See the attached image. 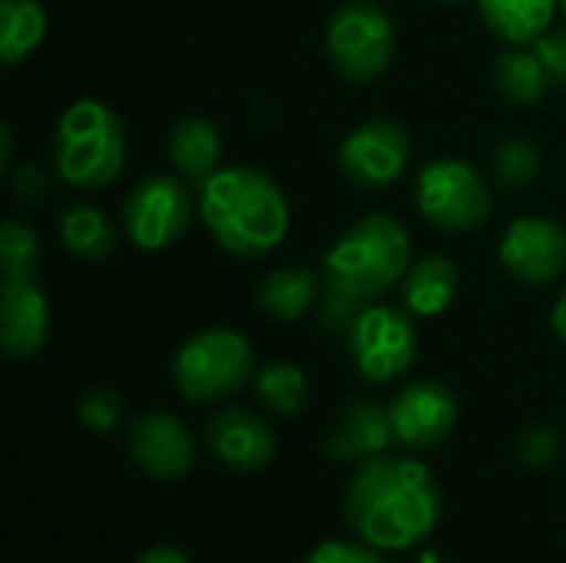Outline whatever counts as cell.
<instances>
[{"mask_svg":"<svg viewBox=\"0 0 566 563\" xmlns=\"http://www.w3.org/2000/svg\"><path fill=\"white\" fill-rule=\"evenodd\" d=\"M348 528L375 551H408L441 521V488L411 458H371L348 481L342 501Z\"/></svg>","mask_w":566,"mask_h":563,"instance_id":"obj_1","label":"cell"},{"mask_svg":"<svg viewBox=\"0 0 566 563\" xmlns=\"http://www.w3.org/2000/svg\"><path fill=\"white\" fill-rule=\"evenodd\" d=\"M322 269L328 289L322 319L328 329H348L365 305L405 282L411 269L408 229L388 212H371L325 252Z\"/></svg>","mask_w":566,"mask_h":563,"instance_id":"obj_2","label":"cell"},{"mask_svg":"<svg viewBox=\"0 0 566 563\" xmlns=\"http://www.w3.org/2000/svg\"><path fill=\"white\" fill-rule=\"evenodd\" d=\"M199 219L239 259H259L279 249L292 226L285 192L252 166H219L199 189Z\"/></svg>","mask_w":566,"mask_h":563,"instance_id":"obj_3","label":"cell"},{"mask_svg":"<svg viewBox=\"0 0 566 563\" xmlns=\"http://www.w3.org/2000/svg\"><path fill=\"white\" fill-rule=\"evenodd\" d=\"M126 163V133L119 116L99 100H76L56 119L53 166L73 189L109 186Z\"/></svg>","mask_w":566,"mask_h":563,"instance_id":"obj_4","label":"cell"},{"mask_svg":"<svg viewBox=\"0 0 566 563\" xmlns=\"http://www.w3.org/2000/svg\"><path fill=\"white\" fill-rule=\"evenodd\" d=\"M255 372V355L245 335L232 329H209L179 345L172 358V382L189 402H219L235 395Z\"/></svg>","mask_w":566,"mask_h":563,"instance_id":"obj_5","label":"cell"},{"mask_svg":"<svg viewBox=\"0 0 566 563\" xmlns=\"http://www.w3.org/2000/svg\"><path fill=\"white\" fill-rule=\"evenodd\" d=\"M325 46L335 70L352 83L378 80L395 53V23L371 0H352L335 10L325 30Z\"/></svg>","mask_w":566,"mask_h":563,"instance_id":"obj_6","label":"cell"},{"mask_svg":"<svg viewBox=\"0 0 566 563\" xmlns=\"http://www.w3.org/2000/svg\"><path fill=\"white\" fill-rule=\"evenodd\" d=\"M421 216L444 232H471L491 216V189L464 159H431L415 183Z\"/></svg>","mask_w":566,"mask_h":563,"instance_id":"obj_7","label":"cell"},{"mask_svg":"<svg viewBox=\"0 0 566 563\" xmlns=\"http://www.w3.org/2000/svg\"><path fill=\"white\" fill-rule=\"evenodd\" d=\"M352 365L368 382H391L405 375L418 352V329L408 309L395 305H365L355 322L345 329Z\"/></svg>","mask_w":566,"mask_h":563,"instance_id":"obj_8","label":"cell"},{"mask_svg":"<svg viewBox=\"0 0 566 563\" xmlns=\"http://www.w3.org/2000/svg\"><path fill=\"white\" fill-rule=\"evenodd\" d=\"M196 212V199L179 176H146L123 199V229L143 252L176 246Z\"/></svg>","mask_w":566,"mask_h":563,"instance_id":"obj_9","label":"cell"},{"mask_svg":"<svg viewBox=\"0 0 566 563\" xmlns=\"http://www.w3.org/2000/svg\"><path fill=\"white\" fill-rule=\"evenodd\" d=\"M338 159L352 186L378 192L405 173L411 159V136L395 119H371L345 136Z\"/></svg>","mask_w":566,"mask_h":563,"instance_id":"obj_10","label":"cell"},{"mask_svg":"<svg viewBox=\"0 0 566 563\" xmlns=\"http://www.w3.org/2000/svg\"><path fill=\"white\" fill-rule=\"evenodd\" d=\"M497 256L514 279L527 285H547L564 275L566 232L544 216H521L504 229Z\"/></svg>","mask_w":566,"mask_h":563,"instance_id":"obj_11","label":"cell"},{"mask_svg":"<svg viewBox=\"0 0 566 563\" xmlns=\"http://www.w3.org/2000/svg\"><path fill=\"white\" fill-rule=\"evenodd\" d=\"M388 418L395 428V441L424 451V448H438L454 431L458 402L451 388H444L441 382H415L391 398Z\"/></svg>","mask_w":566,"mask_h":563,"instance_id":"obj_12","label":"cell"},{"mask_svg":"<svg viewBox=\"0 0 566 563\" xmlns=\"http://www.w3.org/2000/svg\"><path fill=\"white\" fill-rule=\"evenodd\" d=\"M126 448H129L133 465L156 481L186 478L196 465V445L186 425L169 411L139 415L129 428Z\"/></svg>","mask_w":566,"mask_h":563,"instance_id":"obj_13","label":"cell"},{"mask_svg":"<svg viewBox=\"0 0 566 563\" xmlns=\"http://www.w3.org/2000/svg\"><path fill=\"white\" fill-rule=\"evenodd\" d=\"M206 445L209 455L229 471H259L275 455L272 428L245 408L219 411L206 428Z\"/></svg>","mask_w":566,"mask_h":563,"instance_id":"obj_14","label":"cell"},{"mask_svg":"<svg viewBox=\"0 0 566 563\" xmlns=\"http://www.w3.org/2000/svg\"><path fill=\"white\" fill-rule=\"evenodd\" d=\"M50 335V305L33 279L3 282L0 345L10 358H33Z\"/></svg>","mask_w":566,"mask_h":563,"instance_id":"obj_15","label":"cell"},{"mask_svg":"<svg viewBox=\"0 0 566 563\" xmlns=\"http://www.w3.org/2000/svg\"><path fill=\"white\" fill-rule=\"evenodd\" d=\"M391 441H395V428H391L388 408H381L375 402H355L332 428L325 451L335 461H361L365 465L371 458H381Z\"/></svg>","mask_w":566,"mask_h":563,"instance_id":"obj_16","label":"cell"},{"mask_svg":"<svg viewBox=\"0 0 566 563\" xmlns=\"http://www.w3.org/2000/svg\"><path fill=\"white\" fill-rule=\"evenodd\" d=\"M478 7L491 33L514 46H524L554 27L560 0H478Z\"/></svg>","mask_w":566,"mask_h":563,"instance_id":"obj_17","label":"cell"},{"mask_svg":"<svg viewBox=\"0 0 566 563\" xmlns=\"http://www.w3.org/2000/svg\"><path fill=\"white\" fill-rule=\"evenodd\" d=\"M219 156H222V139L219 129L209 119L189 116L179 119L169 133V159L176 166V173L189 183H206L216 169H219Z\"/></svg>","mask_w":566,"mask_h":563,"instance_id":"obj_18","label":"cell"},{"mask_svg":"<svg viewBox=\"0 0 566 563\" xmlns=\"http://www.w3.org/2000/svg\"><path fill=\"white\" fill-rule=\"evenodd\" d=\"M454 292H458V269L444 256H424V259L411 262V269L401 282L405 309L418 319L441 315L454 302Z\"/></svg>","mask_w":566,"mask_h":563,"instance_id":"obj_19","label":"cell"},{"mask_svg":"<svg viewBox=\"0 0 566 563\" xmlns=\"http://www.w3.org/2000/svg\"><path fill=\"white\" fill-rule=\"evenodd\" d=\"M318 299V279L312 269H275L259 285V309L272 315L275 322H295L302 319Z\"/></svg>","mask_w":566,"mask_h":563,"instance_id":"obj_20","label":"cell"},{"mask_svg":"<svg viewBox=\"0 0 566 563\" xmlns=\"http://www.w3.org/2000/svg\"><path fill=\"white\" fill-rule=\"evenodd\" d=\"M46 37L40 0H0V56L7 66L27 60Z\"/></svg>","mask_w":566,"mask_h":563,"instance_id":"obj_21","label":"cell"},{"mask_svg":"<svg viewBox=\"0 0 566 563\" xmlns=\"http://www.w3.org/2000/svg\"><path fill=\"white\" fill-rule=\"evenodd\" d=\"M60 239L66 252L90 262L106 259L116 246V232L96 206H70L60 219Z\"/></svg>","mask_w":566,"mask_h":563,"instance_id":"obj_22","label":"cell"},{"mask_svg":"<svg viewBox=\"0 0 566 563\" xmlns=\"http://www.w3.org/2000/svg\"><path fill=\"white\" fill-rule=\"evenodd\" d=\"M494 83L514 103H537L551 76L534 50H507L494 60Z\"/></svg>","mask_w":566,"mask_h":563,"instance_id":"obj_23","label":"cell"},{"mask_svg":"<svg viewBox=\"0 0 566 563\" xmlns=\"http://www.w3.org/2000/svg\"><path fill=\"white\" fill-rule=\"evenodd\" d=\"M255 392L275 415H298L308 402V378L298 365L275 362L255 375Z\"/></svg>","mask_w":566,"mask_h":563,"instance_id":"obj_24","label":"cell"},{"mask_svg":"<svg viewBox=\"0 0 566 563\" xmlns=\"http://www.w3.org/2000/svg\"><path fill=\"white\" fill-rule=\"evenodd\" d=\"M36 262H40L36 232L27 222H20V219L3 222L0 226V269H3V282L33 279L36 275Z\"/></svg>","mask_w":566,"mask_h":563,"instance_id":"obj_25","label":"cell"},{"mask_svg":"<svg viewBox=\"0 0 566 563\" xmlns=\"http://www.w3.org/2000/svg\"><path fill=\"white\" fill-rule=\"evenodd\" d=\"M537 169H541L537 146H531L527 139H517V136L497 143V149H494V173H497V179L507 189H521L524 183H531L537 176Z\"/></svg>","mask_w":566,"mask_h":563,"instance_id":"obj_26","label":"cell"},{"mask_svg":"<svg viewBox=\"0 0 566 563\" xmlns=\"http://www.w3.org/2000/svg\"><path fill=\"white\" fill-rule=\"evenodd\" d=\"M76 415H80V421H83L86 428H93V431H113V428L123 421V402H119V395L109 392V388H93L90 395L80 398Z\"/></svg>","mask_w":566,"mask_h":563,"instance_id":"obj_27","label":"cell"},{"mask_svg":"<svg viewBox=\"0 0 566 563\" xmlns=\"http://www.w3.org/2000/svg\"><path fill=\"white\" fill-rule=\"evenodd\" d=\"M560 451V438L551 431V428H531L517 438V458L521 465H531V468H544L557 458Z\"/></svg>","mask_w":566,"mask_h":563,"instance_id":"obj_28","label":"cell"},{"mask_svg":"<svg viewBox=\"0 0 566 563\" xmlns=\"http://www.w3.org/2000/svg\"><path fill=\"white\" fill-rule=\"evenodd\" d=\"M534 53L541 56L551 83H564L566 86V27H551L544 37H537Z\"/></svg>","mask_w":566,"mask_h":563,"instance_id":"obj_29","label":"cell"},{"mask_svg":"<svg viewBox=\"0 0 566 563\" xmlns=\"http://www.w3.org/2000/svg\"><path fill=\"white\" fill-rule=\"evenodd\" d=\"M305 563H385L375 548L361 544H345V541H325L318 544Z\"/></svg>","mask_w":566,"mask_h":563,"instance_id":"obj_30","label":"cell"},{"mask_svg":"<svg viewBox=\"0 0 566 563\" xmlns=\"http://www.w3.org/2000/svg\"><path fill=\"white\" fill-rule=\"evenodd\" d=\"M43 189H46V173L40 166L27 163L13 173V192L20 202H36L43 196Z\"/></svg>","mask_w":566,"mask_h":563,"instance_id":"obj_31","label":"cell"},{"mask_svg":"<svg viewBox=\"0 0 566 563\" xmlns=\"http://www.w3.org/2000/svg\"><path fill=\"white\" fill-rule=\"evenodd\" d=\"M136 563H189V557L172 544H159V548H149L146 554H139Z\"/></svg>","mask_w":566,"mask_h":563,"instance_id":"obj_32","label":"cell"},{"mask_svg":"<svg viewBox=\"0 0 566 563\" xmlns=\"http://www.w3.org/2000/svg\"><path fill=\"white\" fill-rule=\"evenodd\" d=\"M551 325H554V335L566 345V292L557 299V305L551 312Z\"/></svg>","mask_w":566,"mask_h":563,"instance_id":"obj_33","label":"cell"},{"mask_svg":"<svg viewBox=\"0 0 566 563\" xmlns=\"http://www.w3.org/2000/svg\"><path fill=\"white\" fill-rule=\"evenodd\" d=\"M421 563H441V557L438 554H421Z\"/></svg>","mask_w":566,"mask_h":563,"instance_id":"obj_34","label":"cell"},{"mask_svg":"<svg viewBox=\"0 0 566 563\" xmlns=\"http://www.w3.org/2000/svg\"><path fill=\"white\" fill-rule=\"evenodd\" d=\"M560 10H564V17H566V0H560Z\"/></svg>","mask_w":566,"mask_h":563,"instance_id":"obj_35","label":"cell"},{"mask_svg":"<svg viewBox=\"0 0 566 563\" xmlns=\"http://www.w3.org/2000/svg\"><path fill=\"white\" fill-rule=\"evenodd\" d=\"M444 3H461V0H444Z\"/></svg>","mask_w":566,"mask_h":563,"instance_id":"obj_36","label":"cell"}]
</instances>
